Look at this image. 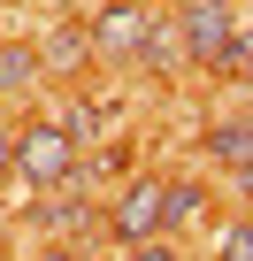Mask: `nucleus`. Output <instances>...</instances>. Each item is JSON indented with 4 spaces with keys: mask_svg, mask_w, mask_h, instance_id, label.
Returning <instances> with one entry per match:
<instances>
[{
    "mask_svg": "<svg viewBox=\"0 0 253 261\" xmlns=\"http://www.w3.org/2000/svg\"><path fill=\"white\" fill-rule=\"evenodd\" d=\"M77 139H69V130L62 123H23L16 130V177L23 185H69L77 177Z\"/></svg>",
    "mask_w": 253,
    "mask_h": 261,
    "instance_id": "3",
    "label": "nucleus"
},
{
    "mask_svg": "<svg viewBox=\"0 0 253 261\" xmlns=\"http://www.w3.org/2000/svg\"><path fill=\"white\" fill-rule=\"evenodd\" d=\"M131 261H177V253H169V246L154 238V246H131Z\"/></svg>",
    "mask_w": 253,
    "mask_h": 261,
    "instance_id": "11",
    "label": "nucleus"
},
{
    "mask_svg": "<svg viewBox=\"0 0 253 261\" xmlns=\"http://www.w3.org/2000/svg\"><path fill=\"white\" fill-rule=\"evenodd\" d=\"M238 85H253V31H238V46H230V62H222Z\"/></svg>",
    "mask_w": 253,
    "mask_h": 261,
    "instance_id": "10",
    "label": "nucleus"
},
{
    "mask_svg": "<svg viewBox=\"0 0 253 261\" xmlns=\"http://www.w3.org/2000/svg\"><path fill=\"white\" fill-rule=\"evenodd\" d=\"M39 261H77V253H69V246H54V253H39Z\"/></svg>",
    "mask_w": 253,
    "mask_h": 261,
    "instance_id": "13",
    "label": "nucleus"
},
{
    "mask_svg": "<svg viewBox=\"0 0 253 261\" xmlns=\"http://www.w3.org/2000/svg\"><path fill=\"white\" fill-rule=\"evenodd\" d=\"M238 192H245V200H253V162H245V169H238Z\"/></svg>",
    "mask_w": 253,
    "mask_h": 261,
    "instance_id": "12",
    "label": "nucleus"
},
{
    "mask_svg": "<svg viewBox=\"0 0 253 261\" xmlns=\"http://www.w3.org/2000/svg\"><path fill=\"white\" fill-rule=\"evenodd\" d=\"M215 261H253V215L222 223V238H215Z\"/></svg>",
    "mask_w": 253,
    "mask_h": 261,
    "instance_id": "8",
    "label": "nucleus"
},
{
    "mask_svg": "<svg viewBox=\"0 0 253 261\" xmlns=\"http://www.w3.org/2000/svg\"><path fill=\"white\" fill-rule=\"evenodd\" d=\"M177 39L200 69H222L230 46H238V23H230V0H184V16H177Z\"/></svg>",
    "mask_w": 253,
    "mask_h": 261,
    "instance_id": "4",
    "label": "nucleus"
},
{
    "mask_svg": "<svg viewBox=\"0 0 253 261\" xmlns=\"http://www.w3.org/2000/svg\"><path fill=\"white\" fill-rule=\"evenodd\" d=\"M200 146H207V154H215V162H222V169L238 177V169L253 162V115H230V123H207V139H200Z\"/></svg>",
    "mask_w": 253,
    "mask_h": 261,
    "instance_id": "5",
    "label": "nucleus"
},
{
    "mask_svg": "<svg viewBox=\"0 0 253 261\" xmlns=\"http://www.w3.org/2000/svg\"><path fill=\"white\" fill-rule=\"evenodd\" d=\"M161 230H169V185L161 177H131L123 200L107 207V238L115 246H154Z\"/></svg>",
    "mask_w": 253,
    "mask_h": 261,
    "instance_id": "2",
    "label": "nucleus"
},
{
    "mask_svg": "<svg viewBox=\"0 0 253 261\" xmlns=\"http://www.w3.org/2000/svg\"><path fill=\"white\" fill-rule=\"evenodd\" d=\"M31 85H39V46L0 39V100H23Z\"/></svg>",
    "mask_w": 253,
    "mask_h": 261,
    "instance_id": "6",
    "label": "nucleus"
},
{
    "mask_svg": "<svg viewBox=\"0 0 253 261\" xmlns=\"http://www.w3.org/2000/svg\"><path fill=\"white\" fill-rule=\"evenodd\" d=\"M85 54H92V31H85V23H54V31L39 39V69H77Z\"/></svg>",
    "mask_w": 253,
    "mask_h": 261,
    "instance_id": "7",
    "label": "nucleus"
},
{
    "mask_svg": "<svg viewBox=\"0 0 253 261\" xmlns=\"http://www.w3.org/2000/svg\"><path fill=\"white\" fill-rule=\"evenodd\" d=\"M200 207H207L200 185H169V223H200Z\"/></svg>",
    "mask_w": 253,
    "mask_h": 261,
    "instance_id": "9",
    "label": "nucleus"
},
{
    "mask_svg": "<svg viewBox=\"0 0 253 261\" xmlns=\"http://www.w3.org/2000/svg\"><path fill=\"white\" fill-rule=\"evenodd\" d=\"M161 31L138 0H107V8L92 16V54L100 62H161Z\"/></svg>",
    "mask_w": 253,
    "mask_h": 261,
    "instance_id": "1",
    "label": "nucleus"
}]
</instances>
